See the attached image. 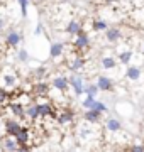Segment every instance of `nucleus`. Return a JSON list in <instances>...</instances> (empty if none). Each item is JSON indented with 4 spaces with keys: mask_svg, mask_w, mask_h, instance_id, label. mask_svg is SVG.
Returning a JSON list of instances; mask_svg holds the SVG:
<instances>
[{
    "mask_svg": "<svg viewBox=\"0 0 144 152\" xmlns=\"http://www.w3.org/2000/svg\"><path fill=\"white\" fill-rule=\"evenodd\" d=\"M37 105V115L39 118H49V117H53L54 115V108H53V105L48 103V102H44V103H36Z\"/></svg>",
    "mask_w": 144,
    "mask_h": 152,
    "instance_id": "obj_5",
    "label": "nucleus"
},
{
    "mask_svg": "<svg viewBox=\"0 0 144 152\" xmlns=\"http://www.w3.org/2000/svg\"><path fill=\"white\" fill-rule=\"evenodd\" d=\"M17 142L14 137H9V135H4L0 139V151L2 152H15L17 151Z\"/></svg>",
    "mask_w": 144,
    "mask_h": 152,
    "instance_id": "obj_3",
    "label": "nucleus"
},
{
    "mask_svg": "<svg viewBox=\"0 0 144 152\" xmlns=\"http://www.w3.org/2000/svg\"><path fill=\"white\" fill-rule=\"evenodd\" d=\"M53 86H54L58 91H66V88L70 86V85H68V78L63 76V75L56 76L54 80H53Z\"/></svg>",
    "mask_w": 144,
    "mask_h": 152,
    "instance_id": "obj_14",
    "label": "nucleus"
},
{
    "mask_svg": "<svg viewBox=\"0 0 144 152\" xmlns=\"http://www.w3.org/2000/svg\"><path fill=\"white\" fill-rule=\"evenodd\" d=\"M21 129H22V125H21V122L15 120V118H7L5 122H4V134L9 135V137H15Z\"/></svg>",
    "mask_w": 144,
    "mask_h": 152,
    "instance_id": "obj_1",
    "label": "nucleus"
},
{
    "mask_svg": "<svg viewBox=\"0 0 144 152\" xmlns=\"http://www.w3.org/2000/svg\"><path fill=\"white\" fill-rule=\"evenodd\" d=\"M14 139H15L17 145H31V130H29V127L22 125V129L19 130V134Z\"/></svg>",
    "mask_w": 144,
    "mask_h": 152,
    "instance_id": "obj_4",
    "label": "nucleus"
},
{
    "mask_svg": "<svg viewBox=\"0 0 144 152\" xmlns=\"http://www.w3.org/2000/svg\"><path fill=\"white\" fill-rule=\"evenodd\" d=\"M19 2V5H21V14L22 17L27 15V7H29V0H17Z\"/></svg>",
    "mask_w": 144,
    "mask_h": 152,
    "instance_id": "obj_29",
    "label": "nucleus"
},
{
    "mask_svg": "<svg viewBox=\"0 0 144 152\" xmlns=\"http://www.w3.org/2000/svg\"><path fill=\"white\" fill-rule=\"evenodd\" d=\"M105 129L110 134H119L122 130V122L119 118H115V117H109L105 122Z\"/></svg>",
    "mask_w": 144,
    "mask_h": 152,
    "instance_id": "obj_7",
    "label": "nucleus"
},
{
    "mask_svg": "<svg viewBox=\"0 0 144 152\" xmlns=\"http://www.w3.org/2000/svg\"><path fill=\"white\" fill-rule=\"evenodd\" d=\"M97 93H98L97 85H88V86H85V95H87V96L95 98V96H97Z\"/></svg>",
    "mask_w": 144,
    "mask_h": 152,
    "instance_id": "obj_24",
    "label": "nucleus"
},
{
    "mask_svg": "<svg viewBox=\"0 0 144 152\" xmlns=\"http://www.w3.org/2000/svg\"><path fill=\"white\" fill-rule=\"evenodd\" d=\"M132 51H129V49H126V51H122L120 54H119V63L120 64H129L131 63V59H132Z\"/></svg>",
    "mask_w": 144,
    "mask_h": 152,
    "instance_id": "obj_19",
    "label": "nucleus"
},
{
    "mask_svg": "<svg viewBox=\"0 0 144 152\" xmlns=\"http://www.w3.org/2000/svg\"><path fill=\"white\" fill-rule=\"evenodd\" d=\"M126 152H144V144H141V142H134V144H131V147H129Z\"/></svg>",
    "mask_w": 144,
    "mask_h": 152,
    "instance_id": "obj_28",
    "label": "nucleus"
},
{
    "mask_svg": "<svg viewBox=\"0 0 144 152\" xmlns=\"http://www.w3.org/2000/svg\"><path fill=\"white\" fill-rule=\"evenodd\" d=\"M68 85L73 88V91H75V95H83L85 93V83H83V76L80 75H73L68 78Z\"/></svg>",
    "mask_w": 144,
    "mask_h": 152,
    "instance_id": "obj_2",
    "label": "nucleus"
},
{
    "mask_svg": "<svg viewBox=\"0 0 144 152\" xmlns=\"http://www.w3.org/2000/svg\"><path fill=\"white\" fill-rule=\"evenodd\" d=\"M73 44H75V48H76V49H87L90 46V36L82 31L80 34L75 36V42H73Z\"/></svg>",
    "mask_w": 144,
    "mask_h": 152,
    "instance_id": "obj_8",
    "label": "nucleus"
},
{
    "mask_svg": "<svg viewBox=\"0 0 144 152\" xmlns=\"http://www.w3.org/2000/svg\"><path fill=\"white\" fill-rule=\"evenodd\" d=\"M17 59L21 61V63H27L29 61V51L27 49H19V53H17Z\"/></svg>",
    "mask_w": 144,
    "mask_h": 152,
    "instance_id": "obj_27",
    "label": "nucleus"
},
{
    "mask_svg": "<svg viewBox=\"0 0 144 152\" xmlns=\"http://www.w3.org/2000/svg\"><path fill=\"white\" fill-rule=\"evenodd\" d=\"M10 112L17 118H24V103H19V102L10 103Z\"/></svg>",
    "mask_w": 144,
    "mask_h": 152,
    "instance_id": "obj_18",
    "label": "nucleus"
},
{
    "mask_svg": "<svg viewBox=\"0 0 144 152\" xmlns=\"http://www.w3.org/2000/svg\"><path fill=\"white\" fill-rule=\"evenodd\" d=\"M5 27V20H4V19H2V17H0V31H2V29Z\"/></svg>",
    "mask_w": 144,
    "mask_h": 152,
    "instance_id": "obj_33",
    "label": "nucleus"
},
{
    "mask_svg": "<svg viewBox=\"0 0 144 152\" xmlns=\"http://www.w3.org/2000/svg\"><path fill=\"white\" fill-rule=\"evenodd\" d=\"M100 118H102L100 112H95V110H85L83 112V120L88 124H98Z\"/></svg>",
    "mask_w": 144,
    "mask_h": 152,
    "instance_id": "obj_13",
    "label": "nucleus"
},
{
    "mask_svg": "<svg viewBox=\"0 0 144 152\" xmlns=\"http://www.w3.org/2000/svg\"><path fill=\"white\" fill-rule=\"evenodd\" d=\"M41 32H43V24H37V26H36V29H34V34H36V36H39Z\"/></svg>",
    "mask_w": 144,
    "mask_h": 152,
    "instance_id": "obj_32",
    "label": "nucleus"
},
{
    "mask_svg": "<svg viewBox=\"0 0 144 152\" xmlns=\"http://www.w3.org/2000/svg\"><path fill=\"white\" fill-rule=\"evenodd\" d=\"M63 53H65V44H63V42H53L49 46V56L53 58V59L61 58Z\"/></svg>",
    "mask_w": 144,
    "mask_h": 152,
    "instance_id": "obj_12",
    "label": "nucleus"
},
{
    "mask_svg": "<svg viewBox=\"0 0 144 152\" xmlns=\"http://www.w3.org/2000/svg\"><path fill=\"white\" fill-rule=\"evenodd\" d=\"M83 66H85V61H83V58H78V59H75V61L71 63V64L68 66V68H70V71H73V73H75V71L82 69Z\"/></svg>",
    "mask_w": 144,
    "mask_h": 152,
    "instance_id": "obj_22",
    "label": "nucleus"
},
{
    "mask_svg": "<svg viewBox=\"0 0 144 152\" xmlns=\"http://www.w3.org/2000/svg\"><path fill=\"white\" fill-rule=\"evenodd\" d=\"M73 122V113L71 112H63L56 117V124L58 125H70Z\"/></svg>",
    "mask_w": 144,
    "mask_h": 152,
    "instance_id": "obj_16",
    "label": "nucleus"
},
{
    "mask_svg": "<svg viewBox=\"0 0 144 152\" xmlns=\"http://www.w3.org/2000/svg\"><path fill=\"white\" fill-rule=\"evenodd\" d=\"M15 152H31V145H19Z\"/></svg>",
    "mask_w": 144,
    "mask_h": 152,
    "instance_id": "obj_30",
    "label": "nucleus"
},
{
    "mask_svg": "<svg viewBox=\"0 0 144 152\" xmlns=\"http://www.w3.org/2000/svg\"><path fill=\"white\" fill-rule=\"evenodd\" d=\"M120 37H122V31H120L119 27H109V29L105 31V39H107L110 44L117 42Z\"/></svg>",
    "mask_w": 144,
    "mask_h": 152,
    "instance_id": "obj_10",
    "label": "nucleus"
},
{
    "mask_svg": "<svg viewBox=\"0 0 144 152\" xmlns=\"http://www.w3.org/2000/svg\"><path fill=\"white\" fill-rule=\"evenodd\" d=\"M92 110H95V112H100V113L104 115L107 112V105L104 103V102H100V100H95L93 102V107H92Z\"/></svg>",
    "mask_w": 144,
    "mask_h": 152,
    "instance_id": "obj_23",
    "label": "nucleus"
},
{
    "mask_svg": "<svg viewBox=\"0 0 144 152\" xmlns=\"http://www.w3.org/2000/svg\"><path fill=\"white\" fill-rule=\"evenodd\" d=\"M2 81H4V85H5L7 88H12V86H15L17 76H14V75H4V76H2Z\"/></svg>",
    "mask_w": 144,
    "mask_h": 152,
    "instance_id": "obj_21",
    "label": "nucleus"
},
{
    "mask_svg": "<svg viewBox=\"0 0 144 152\" xmlns=\"http://www.w3.org/2000/svg\"><path fill=\"white\" fill-rule=\"evenodd\" d=\"M126 76H127L131 81H137L141 78V68L139 66H129L126 69Z\"/></svg>",
    "mask_w": 144,
    "mask_h": 152,
    "instance_id": "obj_15",
    "label": "nucleus"
},
{
    "mask_svg": "<svg viewBox=\"0 0 144 152\" xmlns=\"http://www.w3.org/2000/svg\"><path fill=\"white\" fill-rule=\"evenodd\" d=\"M21 41H22V36H21V32H17V31H10L5 36V42L9 48H17L21 44Z\"/></svg>",
    "mask_w": 144,
    "mask_h": 152,
    "instance_id": "obj_9",
    "label": "nucleus"
},
{
    "mask_svg": "<svg viewBox=\"0 0 144 152\" xmlns=\"http://www.w3.org/2000/svg\"><path fill=\"white\" fill-rule=\"evenodd\" d=\"M37 93H46V90H48V85L46 83H43V85H37Z\"/></svg>",
    "mask_w": 144,
    "mask_h": 152,
    "instance_id": "obj_31",
    "label": "nucleus"
},
{
    "mask_svg": "<svg viewBox=\"0 0 144 152\" xmlns=\"http://www.w3.org/2000/svg\"><path fill=\"white\" fill-rule=\"evenodd\" d=\"M143 53H144V44H143Z\"/></svg>",
    "mask_w": 144,
    "mask_h": 152,
    "instance_id": "obj_34",
    "label": "nucleus"
},
{
    "mask_svg": "<svg viewBox=\"0 0 144 152\" xmlns=\"http://www.w3.org/2000/svg\"><path fill=\"white\" fill-rule=\"evenodd\" d=\"M66 32L70 34V36H76V34L82 32V24L78 20H70L66 26Z\"/></svg>",
    "mask_w": 144,
    "mask_h": 152,
    "instance_id": "obj_17",
    "label": "nucleus"
},
{
    "mask_svg": "<svg viewBox=\"0 0 144 152\" xmlns=\"http://www.w3.org/2000/svg\"><path fill=\"white\" fill-rule=\"evenodd\" d=\"M24 118H29V120H37L39 115H37V105L36 103H29L24 107Z\"/></svg>",
    "mask_w": 144,
    "mask_h": 152,
    "instance_id": "obj_11",
    "label": "nucleus"
},
{
    "mask_svg": "<svg viewBox=\"0 0 144 152\" xmlns=\"http://www.w3.org/2000/svg\"><path fill=\"white\" fill-rule=\"evenodd\" d=\"M115 66H117V63L112 56H105V58L102 59V68H104V69H114Z\"/></svg>",
    "mask_w": 144,
    "mask_h": 152,
    "instance_id": "obj_20",
    "label": "nucleus"
},
{
    "mask_svg": "<svg viewBox=\"0 0 144 152\" xmlns=\"http://www.w3.org/2000/svg\"><path fill=\"white\" fill-rule=\"evenodd\" d=\"M97 100V98H92V96H85L83 102H82V108L85 110H92V107H93V102Z\"/></svg>",
    "mask_w": 144,
    "mask_h": 152,
    "instance_id": "obj_26",
    "label": "nucleus"
},
{
    "mask_svg": "<svg viewBox=\"0 0 144 152\" xmlns=\"http://www.w3.org/2000/svg\"><path fill=\"white\" fill-rule=\"evenodd\" d=\"M109 29V24H107L105 20H95L93 22V31H97V32H100V31H107Z\"/></svg>",
    "mask_w": 144,
    "mask_h": 152,
    "instance_id": "obj_25",
    "label": "nucleus"
},
{
    "mask_svg": "<svg viewBox=\"0 0 144 152\" xmlns=\"http://www.w3.org/2000/svg\"><path fill=\"white\" fill-rule=\"evenodd\" d=\"M97 88H98V91H110L112 88H114V81H112L109 76H104L100 75L98 78H97Z\"/></svg>",
    "mask_w": 144,
    "mask_h": 152,
    "instance_id": "obj_6",
    "label": "nucleus"
}]
</instances>
